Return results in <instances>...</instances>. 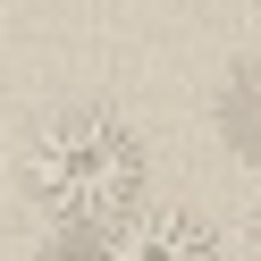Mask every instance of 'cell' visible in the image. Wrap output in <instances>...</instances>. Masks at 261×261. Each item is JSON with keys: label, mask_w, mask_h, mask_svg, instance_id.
Masks as SVG:
<instances>
[{"label": "cell", "mask_w": 261, "mask_h": 261, "mask_svg": "<svg viewBox=\"0 0 261 261\" xmlns=\"http://www.w3.org/2000/svg\"><path fill=\"white\" fill-rule=\"evenodd\" d=\"M25 186H34V202L51 211V219H126V211L143 202V143L126 135L118 118H101V110H68V118H51L34 135V152H25Z\"/></svg>", "instance_id": "obj_1"}, {"label": "cell", "mask_w": 261, "mask_h": 261, "mask_svg": "<svg viewBox=\"0 0 261 261\" xmlns=\"http://www.w3.org/2000/svg\"><path fill=\"white\" fill-rule=\"evenodd\" d=\"M42 261H101V227L93 219H59V236H51Z\"/></svg>", "instance_id": "obj_4"}, {"label": "cell", "mask_w": 261, "mask_h": 261, "mask_svg": "<svg viewBox=\"0 0 261 261\" xmlns=\"http://www.w3.org/2000/svg\"><path fill=\"white\" fill-rule=\"evenodd\" d=\"M219 135L236 143L244 160H261V68L227 76V93H219Z\"/></svg>", "instance_id": "obj_3"}, {"label": "cell", "mask_w": 261, "mask_h": 261, "mask_svg": "<svg viewBox=\"0 0 261 261\" xmlns=\"http://www.w3.org/2000/svg\"><path fill=\"white\" fill-rule=\"evenodd\" d=\"M101 261H219V236L194 211H126L101 227Z\"/></svg>", "instance_id": "obj_2"}, {"label": "cell", "mask_w": 261, "mask_h": 261, "mask_svg": "<svg viewBox=\"0 0 261 261\" xmlns=\"http://www.w3.org/2000/svg\"><path fill=\"white\" fill-rule=\"evenodd\" d=\"M253 9H261V0H253Z\"/></svg>", "instance_id": "obj_6"}, {"label": "cell", "mask_w": 261, "mask_h": 261, "mask_svg": "<svg viewBox=\"0 0 261 261\" xmlns=\"http://www.w3.org/2000/svg\"><path fill=\"white\" fill-rule=\"evenodd\" d=\"M253 244H261V211H253Z\"/></svg>", "instance_id": "obj_5"}]
</instances>
